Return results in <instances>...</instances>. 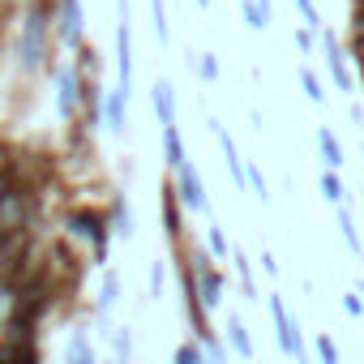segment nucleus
Returning a JSON list of instances; mask_svg holds the SVG:
<instances>
[{
    "label": "nucleus",
    "instance_id": "nucleus-1",
    "mask_svg": "<svg viewBox=\"0 0 364 364\" xmlns=\"http://www.w3.org/2000/svg\"><path fill=\"white\" fill-rule=\"evenodd\" d=\"M65 232L69 240H82L90 245V266H107V240H112V228H107V206H73L65 215Z\"/></svg>",
    "mask_w": 364,
    "mask_h": 364
},
{
    "label": "nucleus",
    "instance_id": "nucleus-8",
    "mask_svg": "<svg viewBox=\"0 0 364 364\" xmlns=\"http://www.w3.org/2000/svg\"><path fill=\"white\" fill-rule=\"evenodd\" d=\"M210 133L219 137V150H223V163H228V171H232V185L245 193L249 189V163L240 159V146H236V137L219 124V120H210Z\"/></svg>",
    "mask_w": 364,
    "mask_h": 364
},
{
    "label": "nucleus",
    "instance_id": "nucleus-29",
    "mask_svg": "<svg viewBox=\"0 0 364 364\" xmlns=\"http://www.w3.org/2000/svg\"><path fill=\"white\" fill-rule=\"evenodd\" d=\"M163 283H167V262L154 257V262H150V287H146V296L159 300V296H163Z\"/></svg>",
    "mask_w": 364,
    "mask_h": 364
},
{
    "label": "nucleus",
    "instance_id": "nucleus-10",
    "mask_svg": "<svg viewBox=\"0 0 364 364\" xmlns=\"http://www.w3.org/2000/svg\"><path fill=\"white\" fill-rule=\"evenodd\" d=\"M103 129L124 137V129H129V95L124 90H107L103 95Z\"/></svg>",
    "mask_w": 364,
    "mask_h": 364
},
{
    "label": "nucleus",
    "instance_id": "nucleus-22",
    "mask_svg": "<svg viewBox=\"0 0 364 364\" xmlns=\"http://www.w3.org/2000/svg\"><path fill=\"white\" fill-rule=\"evenodd\" d=\"M112 360L116 364H129L133 360V330L129 326H116L112 330Z\"/></svg>",
    "mask_w": 364,
    "mask_h": 364
},
{
    "label": "nucleus",
    "instance_id": "nucleus-36",
    "mask_svg": "<svg viewBox=\"0 0 364 364\" xmlns=\"http://www.w3.org/2000/svg\"><path fill=\"white\" fill-rule=\"evenodd\" d=\"M262 270H266V274H279V262H274L270 249H262Z\"/></svg>",
    "mask_w": 364,
    "mask_h": 364
},
{
    "label": "nucleus",
    "instance_id": "nucleus-9",
    "mask_svg": "<svg viewBox=\"0 0 364 364\" xmlns=\"http://www.w3.org/2000/svg\"><path fill=\"white\" fill-rule=\"evenodd\" d=\"M107 228H112V240H133V206L120 189H112L107 198Z\"/></svg>",
    "mask_w": 364,
    "mask_h": 364
},
{
    "label": "nucleus",
    "instance_id": "nucleus-31",
    "mask_svg": "<svg viewBox=\"0 0 364 364\" xmlns=\"http://www.w3.org/2000/svg\"><path fill=\"white\" fill-rule=\"evenodd\" d=\"M14 185H18V167H14V159H9V163H0V198H5Z\"/></svg>",
    "mask_w": 364,
    "mask_h": 364
},
{
    "label": "nucleus",
    "instance_id": "nucleus-19",
    "mask_svg": "<svg viewBox=\"0 0 364 364\" xmlns=\"http://www.w3.org/2000/svg\"><path fill=\"white\" fill-rule=\"evenodd\" d=\"M317 189H321V198H326L330 206L347 202V189H343V176H338L334 167H326V171H321V180H317Z\"/></svg>",
    "mask_w": 364,
    "mask_h": 364
},
{
    "label": "nucleus",
    "instance_id": "nucleus-38",
    "mask_svg": "<svg viewBox=\"0 0 364 364\" xmlns=\"http://www.w3.org/2000/svg\"><path fill=\"white\" fill-rule=\"evenodd\" d=\"M257 9H262V18H266V22L274 18V9H270V0H257Z\"/></svg>",
    "mask_w": 364,
    "mask_h": 364
},
{
    "label": "nucleus",
    "instance_id": "nucleus-23",
    "mask_svg": "<svg viewBox=\"0 0 364 364\" xmlns=\"http://www.w3.org/2000/svg\"><path fill=\"white\" fill-rule=\"evenodd\" d=\"M296 77H300V90H304V99H309V103H326V86H321V77H317L309 65H300V73H296Z\"/></svg>",
    "mask_w": 364,
    "mask_h": 364
},
{
    "label": "nucleus",
    "instance_id": "nucleus-16",
    "mask_svg": "<svg viewBox=\"0 0 364 364\" xmlns=\"http://www.w3.org/2000/svg\"><path fill=\"white\" fill-rule=\"evenodd\" d=\"M317 150H321V163H326V167H334V171L347 163V159H343V141L330 133V124H317Z\"/></svg>",
    "mask_w": 364,
    "mask_h": 364
},
{
    "label": "nucleus",
    "instance_id": "nucleus-3",
    "mask_svg": "<svg viewBox=\"0 0 364 364\" xmlns=\"http://www.w3.org/2000/svg\"><path fill=\"white\" fill-rule=\"evenodd\" d=\"M189 210L185 206H180V198H176V185H171V180H163V185H159V228H163V236H167V245L171 249H185L189 245Z\"/></svg>",
    "mask_w": 364,
    "mask_h": 364
},
{
    "label": "nucleus",
    "instance_id": "nucleus-40",
    "mask_svg": "<svg viewBox=\"0 0 364 364\" xmlns=\"http://www.w3.org/2000/svg\"><path fill=\"white\" fill-rule=\"evenodd\" d=\"M99 364H116V360H99Z\"/></svg>",
    "mask_w": 364,
    "mask_h": 364
},
{
    "label": "nucleus",
    "instance_id": "nucleus-6",
    "mask_svg": "<svg viewBox=\"0 0 364 364\" xmlns=\"http://www.w3.org/2000/svg\"><path fill=\"white\" fill-rule=\"evenodd\" d=\"M52 35L60 52H77L82 35H86V14L82 0H56V18H52Z\"/></svg>",
    "mask_w": 364,
    "mask_h": 364
},
{
    "label": "nucleus",
    "instance_id": "nucleus-5",
    "mask_svg": "<svg viewBox=\"0 0 364 364\" xmlns=\"http://www.w3.org/2000/svg\"><path fill=\"white\" fill-rule=\"evenodd\" d=\"M171 185H176V198H180V206H185L189 215H206V210H210L206 180H202V171H198L193 159H189V163H180V167L171 171Z\"/></svg>",
    "mask_w": 364,
    "mask_h": 364
},
{
    "label": "nucleus",
    "instance_id": "nucleus-27",
    "mask_svg": "<svg viewBox=\"0 0 364 364\" xmlns=\"http://www.w3.org/2000/svg\"><path fill=\"white\" fill-rule=\"evenodd\" d=\"M249 193H253V198H257L262 206L270 202V185H266V171H262L257 163H249Z\"/></svg>",
    "mask_w": 364,
    "mask_h": 364
},
{
    "label": "nucleus",
    "instance_id": "nucleus-34",
    "mask_svg": "<svg viewBox=\"0 0 364 364\" xmlns=\"http://www.w3.org/2000/svg\"><path fill=\"white\" fill-rule=\"evenodd\" d=\"M351 56H355V69L364 73V35H355V31H351Z\"/></svg>",
    "mask_w": 364,
    "mask_h": 364
},
{
    "label": "nucleus",
    "instance_id": "nucleus-28",
    "mask_svg": "<svg viewBox=\"0 0 364 364\" xmlns=\"http://www.w3.org/2000/svg\"><path fill=\"white\" fill-rule=\"evenodd\" d=\"M240 18H245V26H249L253 35H262V31L270 26V22L262 18V9H257V0H240Z\"/></svg>",
    "mask_w": 364,
    "mask_h": 364
},
{
    "label": "nucleus",
    "instance_id": "nucleus-45",
    "mask_svg": "<svg viewBox=\"0 0 364 364\" xmlns=\"http://www.w3.org/2000/svg\"><path fill=\"white\" fill-rule=\"evenodd\" d=\"M360 77H364V73H360Z\"/></svg>",
    "mask_w": 364,
    "mask_h": 364
},
{
    "label": "nucleus",
    "instance_id": "nucleus-32",
    "mask_svg": "<svg viewBox=\"0 0 364 364\" xmlns=\"http://www.w3.org/2000/svg\"><path fill=\"white\" fill-rule=\"evenodd\" d=\"M296 48H300L304 56H313V52H317V31H309V26H300V31H296Z\"/></svg>",
    "mask_w": 364,
    "mask_h": 364
},
{
    "label": "nucleus",
    "instance_id": "nucleus-25",
    "mask_svg": "<svg viewBox=\"0 0 364 364\" xmlns=\"http://www.w3.org/2000/svg\"><path fill=\"white\" fill-rule=\"evenodd\" d=\"M189 65L198 69V77H202L206 86H215V82H219V73H223V69H219V56H215V52H202V56H198V60H189Z\"/></svg>",
    "mask_w": 364,
    "mask_h": 364
},
{
    "label": "nucleus",
    "instance_id": "nucleus-15",
    "mask_svg": "<svg viewBox=\"0 0 364 364\" xmlns=\"http://www.w3.org/2000/svg\"><path fill=\"white\" fill-rule=\"evenodd\" d=\"M120 287H124V283H120V274H112V270H107V274H103V283H99V291H95V317H107V313L120 304Z\"/></svg>",
    "mask_w": 364,
    "mask_h": 364
},
{
    "label": "nucleus",
    "instance_id": "nucleus-33",
    "mask_svg": "<svg viewBox=\"0 0 364 364\" xmlns=\"http://www.w3.org/2000/svg\"><path fill=\"white\" fill-rule=\"evenodd\" d=\"M343 313H347V317H355V321H360V317H364V300H360V296H355V291H343Z\"/></svg>",
    "mask_w": 364,
    "mask_h": 364
},
{
    "label": "nucleus",
    "instance_id": "nucleus-21",
    "mask_svg": "<svg viewBox=\"0 0 364 364\" xmlns=\"http://www.w3.org/2000/svg\"><path fill=\"white\" fill-rule=\"evenodd\" d=\"M73 69L82 73V77H99V52H95V43H77V52H73Z\"/></svg>",
    "mask_w": 364,
    "mask_h": 364
},
{
    "label": "nucleus",
    "instance_id": "nucleus-18",
    "mask_svg": "<svg viewBox=\"0 0 364 364\" xmlns=\"http://www.w3.org/2000/svg\"><path fill=\"white\" fill-rule=\"evenodd\" d=\"M65 364H99V355H95V343H90L82 330H73V334H69V347H65Z\"/></svg>",
    "mask_w": 364,
    "mask_h": 364
},
{
    "label": "nucleus",
    "instance_id": "nucleus-2",
    "mask_svg": "<svg viewBox=\"0 0 364 364\" xmlns=\"http://www.w3.org/2000/svg\"><path fill=\"white\" fill-rule=\"evenodd\" d=\"M266 309H270V317H274V338H279L283 355L296 360V364H313V360H309V347H304V338H300V321L287 313V300H283L279 291H270V296H266Z\"/></svg>",
    "mask_w": 364,
    "mask_h": 364
},
{
    "label": "nucleus",
    "instance_id": "nucleus-7",
    "mask_svg": "<svg viewBox=\"0 0 364 364\" xmlns=\"http://www.w3.org/2000/svg\"><path fill=\"white\" fill-rule=\"evenodd\" d=\"M317 52H321V65L330 69V82H334V90L351 95V90H355V77H351V69H347V52H343L338 35L321 26V31H317Z\"/></svg>",
    "mask_w": 364,
    "mask_h": 364
},
{
    "label": "nucleus",
    "instance_id": "nucleus-14",
    "mask_svg": "<svg viewBox=\"0 0 364 364\" xmlns=\"http://www.w3.org/2000/svg\"><path fill=\"white\" fill-rule=\"evenodd\" d=\"M232 270H236V279H240V291H245V300H249V304H257V300H262V291H257L253 262H249V253H245V249H232Z\"/></svg>",
    "mask_w": 364,
    "mask_h": 364
},
{
    "label": "nucleus",
    "instance_id": "nucleus-26",
    "mask_svg": "<svg viewBox=\"0 0 364 364\" xmlns=\"http://www.w3.org/2000/svg\"><path fill=\"white\" fill-rule=\"evenodd\" d=\"M313 351H317V364H343V355H338V343H334L330 334H317Z\"/></svg>",
    "mask_w": 364,
    "mask_h": 364
},
{
    "label": "nucleus",
    "instance_id": "nucleus-44",
    "mask_svg": "<svg viewBox=\"0 0 364 364\" xmlns=\"http://www.w3.org/2000/svg\"><path fill=\"white\" fill-rule=\"evenodd\" d=\"M0 283H5V279H0Z\"/></svg>",
    "mask_w": 364,
    "mask_h": 364
},
{
    "label": "nucleus",
    "instance_id": "nucleus-11",
    "mask_svg": "<svg viewBox=\"0 0 364 364\" xmlns=\"http://www.w3.org/2000/svg\"><path fill=\"white\" fill-rule=\"evenodd\" d=\"M228 347H232V355H240V360H257V351H253V334H249V326H245V317L236 313V309H228Z\"/></svg>",
    "mask_w": 364,
    "mask_h": 364
},
{
    "label": "nucleus",
    "instance_id": "nucleus-13",
    "mask_svg": "<svg viewBox=\"0 0 364 364\" xmlns=\"http://www.w3.org/2000/svg\"><path fill=\"white\" fill-rule=\"evenodd\" d=\"M159 137H163V167H167V171H176L180 163H189L185 137H180V129H176V124H163V129H159Z\"/></svg>",
    "mask_w": 364,
    "mask_h": 364
},
{
    "label": "nucleus",
    "instance_id": "nucleus-42",
    "mask_svg": "<svg viewBox=\"0 0 364 364\" xmlns=\"http://www.w3.org/2000/svg\"><path fill=\"white\" fill-rule=\"evenodd\" d=\"M351 5H360V0H351Z\"/></svg>",
    "mask_w": 364,
    "mask_h": 364
},
{
    "label": "nucleus",
    "instance_id": "nucleus-43",
    "mask_svg": "<svg viewBox=\"0 0 364 364\" xmlns=\"http://www.w3.org/2000/svg\"><path fill=\"white\" fill-rule=\"evenodd\" d=\"M360 287H364V279H360Z\"/></svg>",
    "mask_w": 364,
    "mask_h": 364
},
{
    "label": "nucleus",
    "instance_id": "nucleus-41",
    "mask_svg": "<svg viewBox=\"0 0 364 364\" xmlns=\"http://www.w3.org/2000/svg\"><path fill=\"white\" fill-rule=\"evenodd\" d=\"M360 154H364V141H360Z\"/></svg>",
    "mask_w": 364,
    "mask_h": 364
},
{
    "label": "nucleus",
    "instance_id": "nucleus-35",
    "mask_svg": "<svg viewBox=\"0 0 364 364\" xmlns=\"http://www.w3.org/2000/svg\"><path fill=\"white\" fill-rule=\"evenodd\" d=\"M351 31H355V35H364V0L351 9Z\"/></svg>",
    "mask_w": 364,
    "mask_h": 364
},
{
    "label": "nucleus",
    "instance_id": "nucleus-17",
    "mask_svg": "<svg viewBox=\"0 0 364 364\" xmlns=\"http://www.w3.org/2000/svg\"><path fill=\"white\" fill-rule=\"evenodd\" d=\"M334 219H338V232H343L347 249L360 257V253H364V240H360V232H355V215H351V206H347V202H338V206H334Z\"/></svg>",
    "mask_w": 364,
    "mask_h": 364
},
{
    "label": "nucleus",
    "instance_id": "nucleus-24",
    "mask_svg": "<svg viewBox=\"0 0 364 364\" xmlns=\"http://www.w3.org/2000/svg\"><path fill=\"white\" fill-rule=\"evenodd\" d=\"M150 26H154V39H159V43L171 39V26H167V0H150Z\"/></svg>",
    "mask_w": 364,
    "mask_h": 364
},
{
    "label": "nucleus",
    "instance_id": "nucleus-12",
    "mask_svg": "<svg viewBox=\"0 0 364 364\" xmlns=\"http://www.w3.org/2000/svg\"><path fill=\"white\" fill-rule=\"evenodd\" d=\"M150 107H154V116H159V129H163V124H176V86H171L167 77H154V86H150Z\"/></svg>",
    "mask_w": 364,
    "mask_h": 364
},
{
    "label": "nucleus",
    "instance_id": "nucleus-30",
    "mask_svg": "<svg viewBox=\"0 0 364 364\" xmlns=\"http://www.w3.org/2000/svg\"><path fill=\"white\" fill-rule=\"evenodd\" d=\"M202 351H206V364H232V347H228L223 338H210V343H202Z\"/></svg>",
    "mask_w": 364,
    "mask_h": 364
},
{
    "label": "nucleus",
    "instance_id": "nucleus-4",
    "mask_svg": "<svg viewBox=\"0 0 364 364\" xmlns=\"http://www.w3.org/2000/svg\"><path fill=\"white\" fill-rule=\"evenodd\" d=\"M52 77H56V107H60V120H65V124H77V120H82V73L73 69V60H60V65H52Z\"/></svg>",
    "mask_w": 364,
    "mask_h": 364
},
{
    "label": "nucleus",
    "instance_id": "nucleus-37",
    "mask_svg": "<svg viewBox=\"0 0 364 364\" xmlns=\"http://www.w3.org/2000/svg\"><path fill=\"white\" fill-rule=\"evenodd\" d=\"M347 116H351V124H355V129H364V107H360V103H351V107H347Z\"/></svg>",
    "mask_w": 364,
    "mask_h": 364
},
{
    "label": "nucleus",
    "instance_id": "nucleus-20",
    "mask_svg": "<svg viewBox=\"0 0 364 364\" xmlns=\"http://www.w3.org/2000/svg\"><path fill=\"white\" fill-rule=\"evenodd\" d=\"M206 249H210L215 262H232V249H236V245L228 240V232H223L219 223H210V228H206Z\"/></svg>",
    "mask_w": 364,
    "mask_h": 364
},
{
    "label": "nucleus",
    "instance_id": "nucleus-39",
    "mask_svg": "<svg viewBox=\"0 0 364 364\" xmlns=\"http://www.w3.org/2000/svg\"><path fill=\"white\" fill-rule=\"evenodd\" d=\"M193 5H198V9H210V0H193Z\"/></svg>",
    "mask_w": 364,
    "mask_h": 364
}]
</instances>
